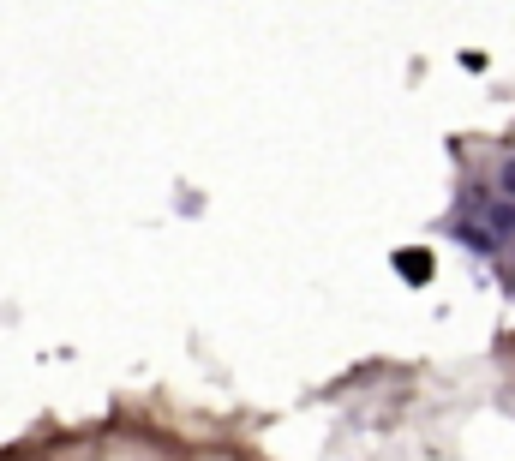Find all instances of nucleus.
Returning a JSON list of instances; mask_svg holds the SVG:
<instances>
[{
    "mask_svg": "<svg viewBox=\"0 0 515 461\" xmlns=\"http://www.w3.org/2000/svg\"><path fill=\"white\" fill-rule=\"evenodd\" d=\"M396 270L420 288V282H432V252H420V246H408V252H396Z\"/></svg>",
    "mask_w": 515,
    "mask_h": 461,
    "instance_id": "1",
    "label": "nucleus"
},
{
    "mask_svg": "<svg viewBox=\"0 0 515 461\" xmlns=\"http://www.w3.org/2000/svg\"><path fill=\"white\" fill-rule=\"evenodd\" d=\"M498 192L515 198V156H504V168H498Z\"/></svg>",
    "mask_w": 515,
    "mask_h": 461,
    "instance_id": "2",
    "label": "nucleus"
}]
</instances>
